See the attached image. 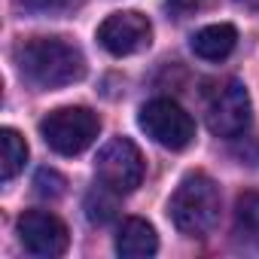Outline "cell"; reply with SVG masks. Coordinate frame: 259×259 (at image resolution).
Returning <instances> with one entry per match:
<instances>
[{"instance_id": "1", "label": "cell", "mask_w": 259, "mask_h": 259, "mask_svg": "<svg viewBox=\"0 0 259 259\" xmlns=\"http://www.w3.org/2000/svg\"><path fill=\"white\" fill-rule=\"evenodd\" d=\"M22 79L34 89H61L85 76V55L64 37H31L13 52Z\"/></svg>"}, {"instance_id": "2", "label": "cell", "mask_w": 259, "mask_h": 259, "mask_svg": "<svg viewBox=\"0 0 259 259\" xmlns=\"http://www.w3.org/2000/svg\"><path fill=\"white\" fill-rule=\"evenodd\" d=\"M168 217L180 235L207 238L213 232V226L220 223V189H217V183L201 171L186 174L168 201Z\"/></svg>"}, {"instance_id": "3", "label": "cell", "mask_w": 259, "mask_h": 259, "mask_svg": "<svg viewBox=\"0 0 259 259\" xmlns=\"http://www.w3.org/2000/svg\"><path fill=\"white\" fill-rule=\"evenodd\" d=\"M101 119L89 107H58L40 119V138L61 156H79L95 144Z\"/></svg>"}, {"instance_id": "4", "label": "cell", "mask_w": 259, "mask_h": 259, "mask_svg": "<svg viewBox=\"0 0 259 259\" xmlns=\"http://www.w3.org/2000/svg\"><path fill=\"white\" fill-rule=\"evenodd\" d=\"M204 119L217 138H241L253 119V107L244 82L238 79L217 82L204 95Z\"/></svg>"}, {"instance_id": "5", "label": "cell", "mask_w": 259, "mask_h": 259, "mask_svg": "<svg viewBox=\"0 0 259 259\" xmlns=\"http://www.w3.org/2000/svg\"><path fill=\"white\" fill-rule=\"evenodd\" d=\"M147 138H153L165 150H186L195 141V122L192 116L171 98H153L141 107L138 116Z\"/></svg>"}, {"instance_id": "6", "label": "cell", "mask_w": 259, "mask_h": 259, "mask_svg": "<svg viewBox=\"0 0 259 259\" xmlns=\"http://www.w3.org/2000/svg\"><path fill=\"white\" fill-rule=\"evenodd\" d=\"M95 177L116 195H128L144 183V156L128 138H113L95 159Z\"/></svg>"}, {"instance_id": "7", "label": "cell", "mask_w": 259, "mask_h": 259, "mask_svg": "<svg viewBox=\"0 0 259 259\" xmlns=\"http://www.w3.org/2000/svg\"><path fill=\"white\" fill-rule=\"evenodd\" d=\"M98 43L110 52V55H135L141 49H147L153 43V25L147 16L125 10V13H113L101 22L98 28Z\"/></svg>"}, {"instance_id": "8", "label": "cell", "mask_w": 259, "mask_h": 259, "mask_svg": "<svg viewBox=\"0 0 259 259\" xmlns=\"http://www.w3.org/2000/svg\"><path fill=\"white\" fill-rule=\"evenodd\" d=\"M19 241L31 256L55 259L67 250V226L49 210H25L19 217Z\"/></svg>"}, {"instance_id": "9", "label": "cell", "mask_w": 259, "mask_h": 259, "mask_svg": "<svg viewBox=\"0 0 259 259\" xmlns=\"http://www.w3.org/2000/svg\"><path fill=\"white\" fill-rule=\"evenodd\" d=\"M159 250V238H156V229L147 223V220H125L119 226V235H116V253L125 256V259H144V256H153Z\"/></svg>"}, {"instance_id": "10", "label": "cell", "mask_w": 259, "mask_h": 259, "mask_svg": "<svg viewBox=\"0 0 259 259\" xmlns=\"http://www.w3.org/2000/svg\"><path fill=\"white\" fill-rule=\"evenodd\" d=\"M235 43H238V31H235L232 25L220 22V25L201 28V31L192 37V52H195L198 58H204V61H223V58L232 55Z\"/></svg>"}, {"instance_id": "11", "label": "cell", "mask_w": 259, "mask_h": 259, "mask_svg": "<svg viewBox=\"0 0 259 259\" xmlns=\"http://www.w3.org/2000/svg\"><path fill=\"white\" fill-rule=\"evenodd\" d=\"M28 162V144L19 132L13 128H4L0 132V177L4 183H10Z\"/></svg>"}, {"instance_id": "12", "label": "cell", "mask_w": 259, "mask_h": 259, "mask_svg": "<svg viewBox=\"0 0 259 259\" xmlns=\"http://www.w3.org/2000/svg\"><path fill=\"white\" fill-rule=\"evenodd\" d=\"M235 232L250 247H259V192H241L235 201Z\"/></svg>"}, {"instance_id": "13", "label": "cell", "mask_w": 259, "mask_h": 259, "mask_svg": "<svg viewBox=\"0 0 259 259\" xmlns=\"http://www.w3.org/2000/svg\"><path fill=\"white\" fill-rule=\"evenodd\" d=\"M116 192L113 189H107V186H95L89 195H85V213H89V220L92 223H98V226H104V223H110L113 217H116Z\"/></svg>"}, {"instance_id": "14", "label": "cell", "mask_w": 259, "mask_h": 259, "mask_svg": "<svg viewBox=\"0 0 259 259\" xmlns=\"http://www.w3.org/2000/svg\"><path fill=\"white\" fill-rule=\"evenodd\" d=\"M13 4L31 16H61V13H70L79 0H13Z\"/></svg>"}, {"instance_id": "15", "label": "cell", "mask_w": 259, "mask_h": 259, "mask_svg": "<svg viewBox=\"0 0 259 259\" xmlns=\"http://www.w3.org/2000/svg\"><path fill=\"white\" fill-rule=\"evenodd\" d=\"M64 186H67V180L58 171H52V168H40L37 177H34V192L40 198H61Z\"/></svg>"}, {"instance_id": "16", "label": "cell", "mask_w": 259, "mask_h": 259, "mask_svg": "<svg viewBox=\"0 0 259 259\" xmlns=\"http://www.w3.org/2000/svg\"><path fill=\"white\" fill-rule=\"evenodd\" d=\"M213 0H165V10L174 16V19H186V16H195L201 10H207Z\"/></svg>"}, {"instance_id": "17", "label": "cell", "mask_w": 259, "mask_h": 259, "mask_svg": "<svg viewBox=\"0 0 259 259\" xmlns=\"http://www.w3.org/2000/svg\"><path fill=\"white\" fill-rule=\"evenodd\" d=\"M238 4H244L247 10H256L259 13V0H238Z\"/></svg>"}]
</instances>
